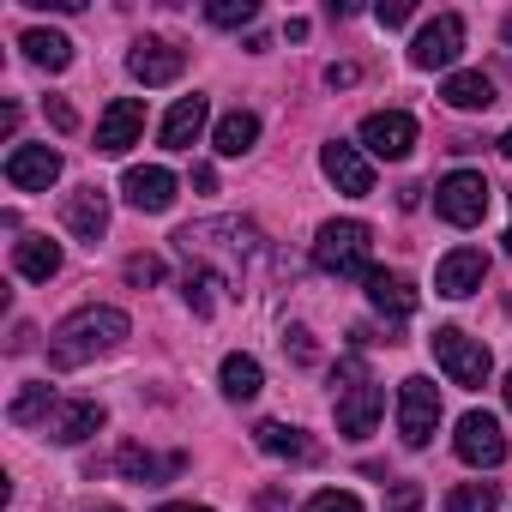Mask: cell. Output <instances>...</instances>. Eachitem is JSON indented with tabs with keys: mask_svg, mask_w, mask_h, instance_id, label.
<instances>
[{
	"mask_svg": "<svg viewBox=\"0 0 512 512\" xmlns=\"http://www.w3.org/2000/svg\"><path fill=\"white\" fill-rule=\"evenodd\" d=\"M356 79H362V67H350V61H332V67H326V85H332V91H344V85H356Z\"/></svg>",
	"mask_w": 512,
	"mask_h": 512,
	"instance_id": "obj_37",
	"label": "cell"
},
{
	"mask_svg": "<svg viewBox=\"0 0 512 512\" xmlns=\"http://www.w3.org/2000/svg\"><path fill=\"white\" fill-rule=\"evenodd\" d=\"M175 247L187 253L199 272L223 266V278H241V266L260 253V229L241 223V217H211V223H187V229L175 235Z\"/></svg>",
	"mask_w": 512,
	"mask_h": 512,
	"instance_id": "obj_2",
	"label": "cell"
},
{
	"mask_svg": "<svg viewBox=\"0 0 512 512\" xmlns=\"http://www.w3.org/2000/svg\"><path fill=\"white\" fill-rule=\"evenodd\" d=\"M500 151H506V157H512V133H506V139H500Z\"/></svg>",
	"mask_w": 512,
	"mask_h": 512,
	"instance_id": "obj_42",
	"label": "cell"
},
{
	"mask_svg": "<svg viewBox=\"0 0 512 512\" xmlns=\"http://www.w3.org/2000/svg\"><path fill=\"white\" fill-rule=\"evenodd\" d=\"M374 19H380L386 31H392V25H404V19H410V0H392V7H380Z\"/></svg>",
	"mask_w": 512,
	"mask_h": 512,
	"instance_id": "obj_38",
	"label": "cell"
},
{
	"mask_svg": "<svg viewBox=\"0 0 512 512\" xmlns=\"http://www.w3.org/2000/svg\"><path fill=\"white\" fill-rule=\"evenodd\" d=\"M103 422H109V416H103V404H91V398H85V404H55V416H49L43 428H49V440H55V446H79V440H91Z\"/></svg>",
	"mask_w": 512,
	"mask_h": 512,
	"instance_id": "obj_18",
	"label": "cell"
},
{
	"mask_svg": "<svg viewBox=\"0 0 512 512\" xmlns=\"http://www.w3.org/2000/svg\"><path fill=\"white\" fill-rule=\"evenodd\" d=\"M458 49H464V19H458V13H440V19H428V25L416 31L410 61L434 73V67H452V61H458Z\"/></svg>",
	"mask_w": 512,
	"mask_h": 512,
	"instance_id": "obj_10",
	"label": "cell"
},
{
	"mask_svg": "<svg viewBox=\"0 0 512 512\" xmlns=\"http://www.w3.org/2000/svg\"><path fill=\"white\" fill-rule=\"evenodd\" d=\"M157 512H211V506H193V500H169V506H157Z\"/></svg>",
	"mask_w": 512,
	"mask_h": 512,
	"instance_id": "obj_40",
	"label": "cell"
},
{
	"mask_svg": "<svg viewBox=\"0 0 512 512\" xmlns=\"http://www.w3.org/2000/svg\"><path fill=\"white\" fill-rule=\"evenodd\" d=\"M434 362L446 368L452 386H482V380H488V350H482L476 338H464L458 326H440V332H434Z\"/></svg>",
	"mask_w": 512,
	"mask_h": 512,
	"instance_id": "obj_7",
	"label": "cell"
},
{
	"mask_svg": "<svg viewBox=\"0 0 512 512\" xmlns=\"http://www.w3.org/2000/svg\"><path fill=\"white\" fill-rule=\"evenodd\" d=\"M19 49H25L37 67H49V73H61V67L73 61V43H67L61 31H25V37H19Z\"/></svg>",
	"mask_w": 512,
	"mask_h": 512,
	"instance_id": "obj_28",
	"label": "cell"
},
{
	"mask_svg": "<svg viewBox=\"0 0 512 512\" xmlns=\"http://www.w3.org/2000/svg\"><path fill=\"white\" fill-rule=\"evenodd\" d=\"M338 434L344 440H368L374 434V422H380V410H386V392L368 380V368L356 362V356H344L338 362Z\"/></svg>",
	"mask_w": 512,
	"mask_h": 512,
	"instance_id": "obj_4",
	"label": "cell"
},
{
	"mask_svg": "<svg viewBox=\"0 0 512 512\" xmlns=\"http://www.w3.org/2000/svg\"><path fill=\"white\" fill-rule=\"evenodd\" d=\"M452 452H458L464 464H476V470H494V464L506 458V434H500V422H494L488 410H470V416H458Z\"/></svg>",
	"mask_w": 512,
	"mask_h": 512,
	"instance_id": "obj_8",
	"label": "cell"
},
{
	"mask_svg": "<svg viewBox=\"0 0 512 512\" xmlns=\"http://www.w3.org/2000/svg\"><path fill=\"white\" fill-rule=\"evenodd\" d=\"M211 145H217V157H247L253 145H260V115H253V109H229L217 121Z\"/></svg>",
	"mask_w": 512,
	"mask_h": 512,
	"instance_id": "obj_23",
	"label": "cell"
},
{
	"mask_svg": "<svg viewBox=\"0 0 512 512\" xmlns=\"http://www.w3.org/2000/svg\"><path fill=\"white\" fill-rule=\"evenodd\" d=\"M43 115L55 121V133H79V115H73V103H61V97H49V103H43Z\"/></svg>",
	"mask_w": 512,
	"mask_h": 512,
	"instance_id": "obj_34",
	"label": "cell"
},
{
	"mask_svg": "<svg viewBox=\"0 0 512 512\" xmlns=\"http://www.w3.org/2000/svg\"><path fill=\"white\" fill-rule=\"evenodd\" d=\"M7 181H13L19 193H49V187L61 181V151H49V145H19V151H7Z\"/></svg>",
	"mask_w": 512,
	"mask_h": 512,
	"instance_id": "obj_15",
	"label": "cell"
},
{
	"mask_svg": "<svg viewBox=\"0 0 512 512\" xmlns=\"http://www.w3.org/2000/svg\"><path fill=\"white\" fill-rule=\"evenodd\" d=\"M13 266H19V278L49 284V278L61 272V247H55L49 235H19V241H13Z\"/></svg>",
	"mask_w": 512,
	"mask_h": 512,
	"instance_id": "obj_21",
	"label": "cell"
},
{
	"mask_svg": "<svg viewBox=\"0 0 512 512\" xmlns=\"http://www.w3.org/2000/svg\"><path fill=\"white\" fill-rule=\"evenodd\" d=\"M368 253H374V229L356 223V217H338V223H326L320 241H314V266H320L326 278H368V272H374Z\"/></svg>",
	"mask_w": 512,
	"mask_h": 512,
	"instance_id": "obj_3",
	"label": "cell"
},
{
	"mask_svg": "<svg viewBox=\"0 0 512 512\" xmlns=\"http://www.w3.org/2000/svg\"><path fill=\"white\" fill-rule=\"evenodd\" d=\"M500 506V488L494 482H458L446 494V512H494Z\"/></svg>",
	"mask_w": 512,
	"mask_h": 512,
	"instance_id": "obj_29",
	"label": "cell"
},
{
	"mask_svg": "<svg viewBox=\"0 0 512 512\" xmlns=\"http://www.w3.org/2000/svg\"><path fill=\"white\" fill-rule=\"evenodd\" d=\"M362 284H368V302H374L380 314H392V320H410V314H416V284H410L404 272H380V266H374Z\"/></svg>",
	"mask_w": 512,
	"mask_h": 512,
	"instance_id": "obj_19",
	"label": "cell"
},
{
	"mask_svg": "<svg viewBox=\"0 0 512 512\" xmlns=\"http://www.w3.org/2000/svg\"><path fill=\"white\" fill-rule=\"evenodd\" d=\"M500 37H506V49H512V13H506V25H500Z\"/></svg>",
	"mask_w": 512,
	"mask_h": 512,
	"instance_id": "obj_41",
	"label": "cell"
},
{
	"mask_svg": "<svg viewBox=\"0 0 512 512\" xmlns=\"http://www.w3.org/2000/svg\"><path fill=\"white\" fill-rule=\"evenodd\" d=\"M302 512H362V500H356V494H344V488H320Z\"/></svg>",
	"mask_w": 512,
	"mask_h": 512,
	"instance_id": "obj_32",
	"label": "cell"
},
{
	"mask_svg": "<svg viewBox=\"0 0 512 512\" xmlns=\"http://www.w3.org/2000/svg\"><path fill=\"white\" fill-rule=\"evenodd\" d=\"M253 440H260V452H272V458H296V464H314L320 458V446L302 428H290V422H260V428H253Z\"/></svg>",
	"mask_w": 512,
	"mask_h": 512,
	"instance_id": "obj_22",
	"label": "cell"
},
{
	"mask_svg": "<svg viewBox=\"0 0 512 512\" xmlns=\"http://www.w3.org/2000/svg\"><path fill=\"white\" fill-rule=\"evenodd\" d=\"M97 512H121V506H97Z\"/></svg>",
	"mask_w": 512,
	"mask_h": 512,
	"instance_id": "obj_45",
	"label": "cell"
},
{
	"mask_svg": "<svg viewBox=\"0 0 512 512\" xmlns=\"http://www.w3.org/2000/svg\"><path fill=\"white\" fill-rule=\"evenodd\" d=\"M181 464H187L181 452H169V458H157V452H151V446H139V440H127V446L115 452V470H121L127 482H169V476H175Z\"/></svg>",
	"mask_w": 512,
	"mask_h": 512,
	"instance_id": "obj_20",
	"label": "cell"
},
{
	"mask_svg": "<svg viewBox=\"0 0 512 512\" xmlns=\"http://www.w3.org/2000/svg\"><path fill=\"white\" fill-rule=\"evenodd\" d=\"M434 211H440L446 223H458V229H476V223L488 217V181H482L476 169H452V175L434 187Z\"/></svg>",
	"mask_w": 512,
	"mask_h": 512,
	"instance_id": "obj_5",
	"label": "cell"
},
{
	"mask_svg": "<svg viewBox=\"0 0 512 512\" xmlns=\"http://www.w3.org/2000/svg\"><path fill=\"white\" fill-rule=\"evenodd\" d=\"M205 115H211L205 97H181V103L163 115V145H169V151H187V145L205 133Z\"/></svg>",
	"mask_w": 512,
	"mask_h": 512,
	"instance_id": "obj_24",
	"label": "cell"
},
{
	"mask_svg": "<svg viewBox=\"0 0 512 512\" xmlns=\"http://www.w3.org/2000/svg\"><path fill=\"white\" fill-rule=\"evenodd\" d=\"M193 187H199V193H211V187H217V169H205V163H199V169H193Z\"/></svg>",
	"mask_w": 512,
	"mask_h": 512,
	"instance_id": "obj_39",
	"label": "cell"
},
{
	"mask_svg": "<svg viewBox=\"0 0 512 512\" xmlns=\"http://www.w3.org/2000/svg\"><path fill=\"white\" fill-rule=\"evenodd\" d=\"M163 278V260H157V253H133V260H127V284H157Z\"/></svg>",
	"mask_w": 512,
	"mask_h": 512,
	"instance_id": "obj_33",
	"label": "cell"
},
{
	"mask_svg": "<svg viewBox=\"0 0 512 512\" xmlns=\"http://www.w3.org/2000/svg\"><path fill=\"white\" fill-rule=\"evenodd\" d=\"M55 404H61V398H55V392H49V380H25V386H19V398H13V410H7V416H13V422H19V428H31V422H49V416H55Z\"/></svg>",
	"mask_w": 512,
	"mask_h": 512,
	"instance_id": "obj_27",
	"label": "cell"
},
{
	"mask_svg": "<svg viewBox=\"0 0 512 512\" xmlns=\"http://www.w3.org/2000/svg\"><path fill=\"white\" fill-rule=\"evenodd\" d=\"M181 67H187V55H181L169 37H139L133 55H127V73H133L139 85H175Z\"/></svg>",
	"mask_w": 512,
	"mask_h": 512,
	"instance_id": "obj_12",
	"label": "cell"
},
{
	"mask_svg": "<svg viewBox=\"0 0 512 512\" xmlns=\"http://www.w3.org/2000/svg\"><path fill=\"white\" fill-rule=\"evenodd\" d=\"M410 145H416V121H410L404 109H380V115L362 121V151H374V157H386V163H404Z\"/></svg>",
	"mask_w": 512,
	"mask_h": 512,
	"instance_id": "obj_11",
	"label": "cell"
},
{
	"mask_svg": "<svg viewBox=\"0 0 512 512\" xmlns=\"http://www.w3.org/2000/svg\"><path fill=\"white\" fill-rule=\"evenodd\" d=\"M217 284H223L217 272H187V308H193V314H211V308H217V302H211Z\"/></svg>",
	"mask_w": 512,
	"mask_h": 512,
	"instance_id": "obj_31",
	"label": "cell"
},
{
	"mask_svg": "<svg viewBox=\"0 0 512 512\" xmlns=\"http://www.w3.org/2000/svg\"><path fill=\"white\" fill-rule=\"evenodd\" d=\"M506 410H512V374H506Z\"/></svg>",
	"mask_w": 512,
	"mask_h": 512,
	"instance_id": "obj_43",
	"label": "cell"
},
{
	"mask_svg": "<svg viewBox=\"0 0 512 512\" xmlns=\"http://www.w3.org/2000/svg\"><path fill=\"white\" fill-rule=\"evenodd\" d=\"M127 332H133V326H127L121 308H79V314H67V320L49 332V362H55V368H85V362L121 350Z\"/></svg>",
	"mask_w": 512,
	"mask_h": 512,
	"instance_id": "obj_1",
	"label": "cell"
},
{
	"mask_svg": "<svg viewBox=\"0 0 512 512\" xmlns=\"http://www.w3.org/2000/svg\"><path fill=\"white\" fill-rule=\"evenodd\" d=\"M121 193H127L133 211H169L175 205V175L157 169V163H145V169H127L121 175Z\"/></svg>",
	"mask_w": 512,
	"mask_h": 512,
	"instance_id": "obj_16",
	"label": "cell"
},
{
	"mask_svg": "<svg viewBox=\"0 0 512 512\" xmlns=\"http://www.w3.org/2000/svg\"><path fill=\"white\" fill-rule=\"evenodd\" d=\"M440 97H446L452 109H488V103H494V79H488V73H452V79L440 85Z\"/></svg>",
	"mask_w": 512,
	"mask_h": 512,
	"instance_id": "obj_26",
	"label": "cell"
},
{
	"mask_svg": "<svg viewBox=\"0 0 512 512\" xmlns=\"http://www.w3.org/2000/svg\"><path fill=\"white\" fill-rule=\"evenodd\" d=\"M61 223L79 235V241H103V229H109V199H103V187H79V193H67V205H61Z\"/></svg>",
	"mask_w": 512,
	"mask_h": 512,
	"instance_id": "obj_17",
	"label": "cell"
},
{
	"mask_svg": "<svg viewBox=\"0 0 512 512\" xmlns=\"http://www.w3.org/2000/svg\"><path fill=\"white\" fill-rule=\"evenodd\" d=\"M205 19H211V25H223V31L253 25V19H260V0H217V7H205Z\"/></svg>",
	"mask_w": 512,
	"mask_h": 512,
	"instance_id": "obj_30",
	"label": "cell"
},
{
	"mask_svg": "<svg viewBox=\"0 0 512 512\" xmlns=\"http://www.w3.org/2000/svg\"><path fill=\"white\" fill-rule=\"evenodd\" d=\"M500 247H506V253H512V229H506V241H500Z\"/></svg>",
	"mask_w": 512,
	"mask_h": 512,
	"instance_id": "obj_44",
	"label": "cell"
},
{
	"mask_svg": "<svg viewBox=\"0 0 512 512\" xmlns=\"http://www.w3.org/2000/svg\"><path fill=\"white\" fill-rule=\"evenodd\" d=\"M223 398H235V404H247V398H260V386H266V368L253 362V356H223Z\"/></svg>",
	"mask_w": 512,
	"mask_h": 512,
	"instance_id": "obj_25",
	"label": "cell"
},
{
	"mask_svg": "<svg viewBox=\"0 0 512 512\" xmlns=\"http://www.w3.org/2000/svg\"><path fill=\"white\" fill-rule=\"evenodd\" d=\"M422 506V488L416 482H392V500H386V512H416Z\"/></svg>",
	"mask_w": 512,
	"mask_h": 512,
	"instance_id": "obj_36",
	"label": "cell"
},
{
	"mask_svg": "<svg viewBox=\"0 0 512 512\" xmlns=\"http://www.w3.org/2000/svg\"><path fill=\"white\" fill-rule=\"evenodd\" d=\"M284 350H296V362H320V350H314L308 326H290V332H284Z\"/></svg>",
	"mask_w": 512,
	"mask_h": 512,
	"instance_id": "obj_35",
	"label": "cell"
},
{
	"mask_svg": "<svg viewBox=\"0 0 512 512\" xmlns=\"http://www.w3.org/2000/svg\"><path fill=\"white\" fill-rule=\"evenodd\" d=\"M139 133H145V103L139 97H115L103 109V121H97V151L103 157H121L127 145H139Z\"/></svg>",
	"mask_w": 512,
	"mask_h": 512,
	"instance_id": "obj_14",
	"label": "cell"
},
{
	"mask_svg": "<svg viewBox=\"0 0 512 512\" xmlns=\"http://www.w3.org/2000/svg\"><path fill=\"white\" fill-rule=\"evenodd\" d=\"M320 169H326V181H332L338 193H350V199H368V193H374V163L362 157V145H344V139L320 145Z\"/></svg>",
	"mask_w": 512,
	"mask_h": 512,
	"instance_id": "obj_9",
	"label": "cell"
},
{
	"mask_svg": "<svg viewBox=\"0 0 512 512\" xmlns=\"http://www.w3.org/2000/svg\"><path fill=\"white\" fill-rule=\"evenodd\" d=\"M434 428H440V392H434V380L410 374L398 386V434H404V446H428Z\"/></svg>",
	"mask_w": 512,
	"mask_h": 512,
	"instance_id": "obj_6",
	"label": "cell"
},
{
	"mask_svg": "<svg viewBox=\"0 0 512 512\" xmlns=\"http://www.w3.org/2000/svg\"><path fill=\"white\" fill-rule=\"evenodd\" d=\"M482 278H488V253L482 247H452L446 260H440V272H434V290L452 296V302H464V296L482 290Z\"/></svg>",
	"mask_w": 512,
	"mask_h": 512,
	"instance_id": "obj_13",
	"label": "cell"
}]
</instances>
